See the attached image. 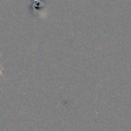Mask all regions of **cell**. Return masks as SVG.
I'll use <instances>...</instances> for the list:
<instances>
[{
    "mask_svg": "<svg viewBox=\"0 0 131 131\" xmlns=\"http://www.w3.org/2000/svg\"><path fill=\"white\" fill-rule=\"evenodd\" d=\"M3 70H4V67L3 64H0V77H4L3 76Z\"/></svg>",
    "mask_w": 131,
    "mask_h": 131,
    "instance_id": "1",
    "label": "cell"
}]
</instances>
